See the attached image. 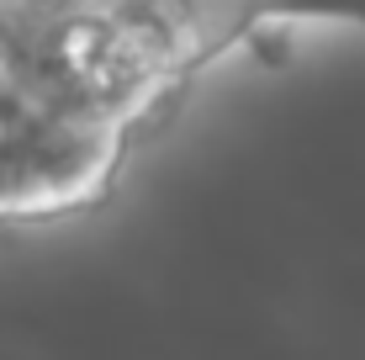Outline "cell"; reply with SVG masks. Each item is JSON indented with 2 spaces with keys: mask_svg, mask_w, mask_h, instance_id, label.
Wrapping results in <instances>:
<instances>
[{
  "mask_svg": "<svg viewBox=\"0 0 365 360\" xmlns=\"http://www.w3.org/2000/svg\"><path fill=\"white\" fill-rule=\"evenodd\" d=\"M196 64L207 69L228 43L249 37L265 16H349L365 27V0H185Z\"/></svg>",
  "mask_w": 365,
  "mask_h": 360,
  "instance_id": "cell-1",
  "label": "cell"
}]
</instances>
